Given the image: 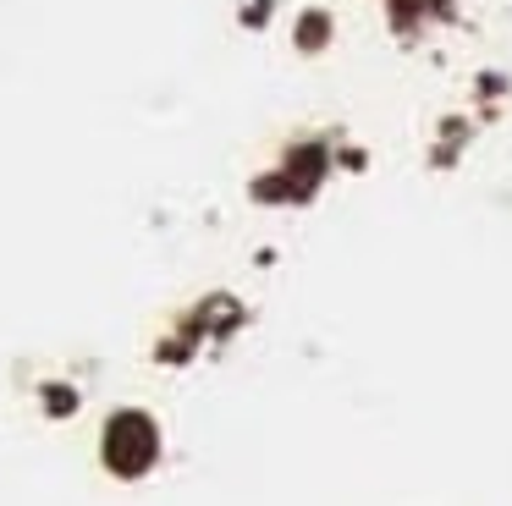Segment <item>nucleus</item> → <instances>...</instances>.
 <instances>
[{"instance_id":"f257e3e1","label":"nucleus","mask_w":512,"mask_h":506,"mask_svg":"<svg viewBox=\"0 0 512 506\" xmlns=\"http://www.w3.org/2000/svg\"><path fill=\"white\" fill-rule=\"evenodd\" d=\"M155 451H160V440H155V424L144 413L111 418V429H105V457H111L116 473H144L155 462Z\"/></svg>"}]
</instances>
